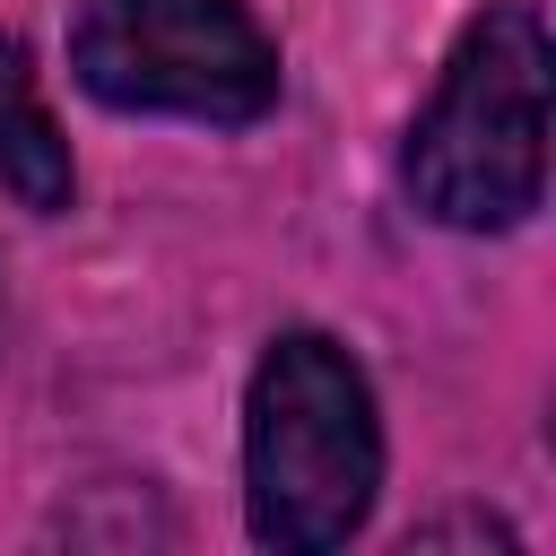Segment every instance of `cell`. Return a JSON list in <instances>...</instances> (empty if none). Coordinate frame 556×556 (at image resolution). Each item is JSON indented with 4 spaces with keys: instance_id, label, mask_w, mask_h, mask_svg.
<instances>
[{
    "instance_id": "cell-1",
    "label": "cell",
    "mask_w": 556,
    "mask_h": 556,
    "mask_svg": "<svg viewBox=\"0 0 556 556\" xmlns=\"http://www.w3.org/2000/svg\"><path fill=\"white\" fill-rule=\"evenodd\" d=\"M408 208L452 235H513L547 200V17L530 0L478 9L400 148Z\"/></svg>"
},
{
    "instance_id": "cell-2",
    "label": "cell",
    "mask_w": 556,
    "mask_h": 556,
    "mask_svg": "<svg viewBox=\"0 0 556 556\" xmlns=\"http://www.w3.org/2000/svg\"><path fill=\"white\" fill-rule=\"evenodd\" d=\"M382 495V408L330 330H278L243 382V521L278 556H321Z\"/></svg>"
},
{
    "instance_id": "cell-3",
    "label": "cell",
    "mask_w": 556,
    "mask_h": 556,
    "mask_svg": "<svg viewBox=\"0 0 556 556\" xmlns=\"http://www.w3.org/2000/svg\"><path fill=\"white\" fill-rule=\"evenodd\" d=\"M78 96L148 122L243 130L278 104V35L252 0H70L61 26Z\"/></svg>"
},
{
    "instance_id": "cell-4",
    "label": "cell",
    "mask_w": 556,
    "mask_h": 556,
    "mask_svg": "<svg viewBox=\"0 0 556 556\" xmlns=\"http://www.w3.org/2000/svg\"><path fill=\"white\" fill-rule=\"evenodd\" d=\"M0 191L35 217H61L78 200V165H70V139L43 104V78L26 61L17 35H0Z\"/></svg>"
},
{
    "instance_id": "cell-5",
    "label": "cell",
    "mask_w": 556,
    "mask_h": 556,
    "mask_svg": "<svg viewBox=\"0 0 556 556\" xmlns=\"http://www.w3.org/2000/svg\"><path fill=\"white\" fill-rule=\"evenodd\" d=\"M452 539H469V547H513V521H495V513H434V521L408 530V547H452Z\"/></svg>"
}]
</instances>
